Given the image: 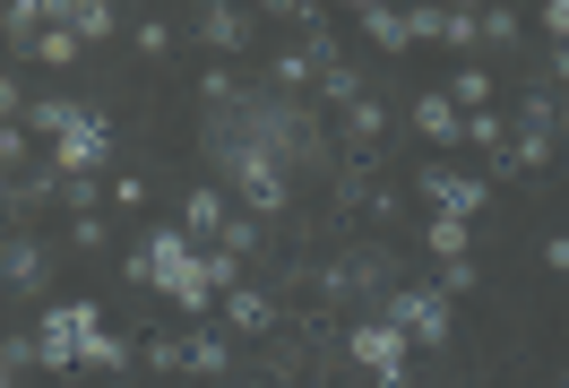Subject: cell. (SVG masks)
Masks as SVG:
<instances>
[{
	"mask_svg": "<svg viewBox=\"0 0 569 388\" xmlns=\"http://www.w3.org/2000/svg\"><path fill=\"white\" fill-rule=\"evenodd\" d=\"M130 43H139L147 61H164V52H173V27H164V18H139V27H130Z\"/></svg>",
	"mask_w": 569,
	"mask_h": 388,
	"instance_id": "28",
	"label": "cell"
},
{
	"mask_svg": "<svg viewBox=\"0 0 569 388\" xmlns=\"http://www.w3.org/2000/svg\"><path fill=\"white\" fill-rule=\"evenodd\" d=\"M431 43H449V52H475V43H483V9H440Z\"/></svg>",
	"mask_w": 569,
	"mask_h": 388,
	"instance_id": "19",
	"label": "cell"
},
{
	"mask_svg": "<svg viewBox=\"0 0 569 388\" xmlns=\"http://www.w3.org/2000/svg\"><path fill=\"white\" fill-rule=\"evenodd\" d=\"M552 156H561L552 96H518L509 105V173H552Z\"/></svg>",
	"mask_w": 569,
	"mask_h": 388,
	"instance_id": "5",
	"label": "cell"
},
{
	"mask_svg": "<svg viewBox=\"0 0 569 388\" xmlns=\"http://www.w3.org/2000/svg\"><path fill=\"white\" fill-rule=\"evenodd\" d=\"M380 319H397V328H406V346H423V354H431V346H449V328H458L449 294H431V285H397Z\"/></svg>",
	"mask_w": 569,
	"mask_h": 388,
	"instance_id": "7",
	"label": "cell"
},
{
	"mask_svg": "<svg viewBox=\"0 0 569 388\" xmlns=\"http://www.w3.org/2000/svg\"><path fill=\"white\" fill-rule=\"evenodd\" d=\"M552 121H561V130H569V96H552Z\"/></svg>",
	"mask_w": 569,
	"mask_h": 388,
	"instance_id": "37",
	"label": "cell"
},
{
	"mask_svg": "<svg viewBox=\"0 0 569 388\" xmlns=\"http://www.w3.org/2000/svg\"><path fill=\"white\" fill-rule=\"evenodd\" d=\"M96 199H104V181H96V173H61V208H70V225H78V216H96Z\"/></svg>",
	"mask_w": 569,
	"mask_h": 388,
	"instance_id": "25",
	"label": "cell"
},
{
	"mask_svg": "<svg viewBox=\"0 0 569 388\" xmlns=\"http://www.w3.org/2000/svg\"><path fill=\"white\" fill-rule=\"evenodd\" d=\"M208 250H233V259H250V250H259V216H242V208H233V216H224V233H216Z\"/></svg>",
	"mask_w": 569,
	"mask_h": 388,
	"instance_id": "24",
	"label": "cell"
},
{
	"mask_svg": "<svg viewBox=\"0 0 569 388\" xmlns=\"http://www.w3.org/2000/svg\"><path fill=\"white\" fill-rule=\"evenodd\" d=\"M320 61H311V43H293V52H277V61H268V87H277V96H302V87H320Z\"/></svg>",
	"mask_w": 569,
	"mask_h": 388,
	"instance_id": "16",
	"label": "cell"
},
{
	"mask_svg": "<svg viewBox=\"0 0 569 388\" xmlns=\"http://www.w3.org/2000/svg\"><path fill=\"white\" fill-rule=\"evenodd\" d=\"M543 268H552V277H569V233H552V242H543Z\"/></svg>",
	"mask_w": 569,
	"mask_h": 388,
	"instance_id": "35",
	"label": "cell"
},
{
	"mask_svg": "<svg viewBox=\"0 0 569 388\" xmlns=\"http://www.w3.org/2000/svg\"><path fill=\"white\" fill-rule=\"evenodd\" d=\"M440 96H449V105H475V112H492V70H458V78H449V87H440Z\"/></svg>",
	"mask_w": 569,
	"mask_h": 388,
	"instance_id": "23",
	"label": "cell"
},
{
	"mask_svg": "<svg viewBox=\"0 0 569 388\" xmlns=\"http://www.w3.org/2000/svg\"><path fill=\"white\" fill-rule=\"evenodd\" d=\"M121 277L139 294H173L190 319H216V268H208V242H190L181 225H147V242L121 259Z\"/></svg>",
	"mask_w": 569,
	"mask_h": 388,
	"instance_id": "1",
	"label": "cell"
},
{
	"mask_svg": "<svg viewBox=\"0 0 569 388\" xmlns=\"http://www.w3.org/2000/svg\"><path fill=\"white\" fill-rule=\"evenodd\" d=\"M104 199H112L121 216H147V173H112V181H104Z\"/></svg>",
	"mask_w": 569,
	"mask_h": 388,
	"instance_id": "26",
	"label": "cell"
},
{
	"mask_svg": "<svg viewBox=\"0 0 569 388\" xmlns=\"http://www.w3.org/2000/svg\"><path fill=\"white\" fill-rule=\"evenodd\" d=\"M216 328H224V337H268V328H277V302H268L259 285H233V294L216 302Z\"/></svg>",
	"mask_w": 569,
	"mask_h": 388,
	"instance_id": "10",
	"label": "cell"
},
{
	"mask_svg": "<svg viewBox=\"0 0 569 388\" xmlns=\"http://www.w3.org/2000/svg\"><path fill=\"white\" fill-rule=\"evenodd\" d=\"M0 199H9V173H0Z\"/></svg>",
	"mask_w": 569,
	"mask_h": 388,
	"instance_id": "38",
	"label": "cell"
},
{
	"mask_svg": "<svg viewBox=\"0 0 569 388\" xmlns=\"http://www.w3.org/2000/svg\"><path fill=\"white\" fill-rule=\"evenodd\" d=\"M543 36H552V43H569V0H552V9H543Z\"/></svg>",
	"mask_w": 569,
	"mask_h": 388,
	"instance_id": "34",
	"label": "cell"
},
{
	"mask_svg": "<svg viewBox=\"0 0 569 388\" xmlns=\"http://www.w3.org/2000/svg\"><path fill=\"white\" fill-rule=\"evenodd\" d=\"M52 285V250L27 242V233H9L0 242V294H43Z\"/></svg>",
	"mask_w": 569,
	"mask_h": 388,
	"instance_id": "9",
	"label": "cell"
},
{
	"mask_svg": "<svg viewBox=\"0 0 569 388\" xmlns=\"http://www.w3.org/2000/svg\"><path fill=\"white\" fill-rule=\"evenodd\" d=\"M190 27H199V43H208V52H250V9H233V0H208Z\"/></svg>",
	"mask_w": 569,
	"mask_h": 388,
	"instance_id": "11",
	"label": "cell"
},
{
	"mask_svg": "<svg viewBox=\"0 0 569 388\" xmlns=\"http://www.w3.org/2000/svg\"><path fill=\"white\" fill-rule=\"evenodd\" d=\"M18 165H27V130H18V121H0V173H18Z\"/></svg>",
	"mask_w": 569,
	"mask_h": 388,
	"instance_id": "32",
	"label": "cell"
},
{
	"mask_svg": "<svg viewBox=\"0 0 569 388\" xmlns=\"http://www.w3.org/2000/svg\"><path fill=\"white\" fill-rule=\"evenodd\" d=\"M415 190H423V208H431V216H466V225L492 208V181L449 173V165H423V173H415Z\"/></svg>",
	"mask_w": 569,
	"mask_h": 388,
	"instance_id": "8",
	"label": "cell"
},
{
	"mask_svg": "<svg viewBox=\"0 0 569 388\" xmlns=\"http://www.w3.org/2000/svg\"><path fill=\"white\" fill-rule=\"evenodd\" d=\"M483 43H492V52H500V43H518V9H483Z\"/></svg>",
	"mask_w": 569,
	"mask_h": 388,
	"instance_id": "31",
	"label": "cell"
},
{
	"mask_svg": "<svg viewBox=\"0 0 569 388\" xmlns=\"http://www.w3.org/2000/svg\"><path fill=\"white\" fill-rule=\"evenodd\" d=\"M346 354L371 371V388H415V346H406L397 319H355V328H346Z\"/></svg>",
	"mask_w": 569,
	"mask_h": 388,
	"instance_id": "4",
	"label": "cell"
},
{
	"mask_svg": "<svg viewBox=\"0 0 569 388\" xmlns=\"http://www.w3.org/2000/svg\"><path fill=\"white\" fill-rule=\"evenodd\" d=\"M224 216H233L224 181H199V190L181 199V233H190V242H216V233H224Z\"/></svg>",
	"mask_w": 569,
	"mask_h": 388,
	"instance_id": "12",
	"label": "cell"
},
{
	"mask_svg": "<svg viewBox=\"0 0 569 388\" xmlns=\"http://www.w3.org/2000/svg\"><path fill=\"white\" fill-rule=\"evenodd\" d=\"M466 139L500 165V156H509V112H500V105H492V112H466Z\"/></svg>",
	"mask_w": 569,
	"mask_h": 388,
	"instance_id": "22",
	"label": "cell"
},
{
	"mask_svg": "<svg viewBox=\"0 0 569 388\" xmlns=\"http://www.w3.org/2000/svg\"><path fill=\"white\" fill-rule=\"evenodd\" d=\"M52 27H70L78 43H104L112 27H121V18H112L104 0H52Z\"/></svg>",
	"mask_w": 569,
	"mask_h": 388,
	"instance_id": "14",
	"label": "cell"
},
{
	"mask_svg": "<svg viewBox=\"0 0 569 388\" xmlns=\"http://www.w3.org/2000/svg\"><path fill=\"white\" fill-rule=\"evenodd\" d=\"M208 156H216V181H224V199H242V216L277 225V216L293 208V173H284V156H268V147L233 139L224 121H208Z\"/></svg>",
	"mask_w": 569,
	"mask_h": 388,
	"instance_id": "3",
	"label": "cell"
},
{
	"mask_svg": "<svg viewBox=\"0 0 569 388\" xmlns=\"http://www.w3.org/2000/svg\"><path fill=\"white\" fill-rule=\"evenodd\" d=\"M27 362H36V337H0V388L18 380V371H27Z\"/></svg>",
	"mask_w": 569,
	"mask_h": 388,
	"instance_id": "29",
	"label": "cell"
},
{
	"mask_svg": "<svg viewBox=\"0 0 569 388\" xmlns=\"http://www.w3.org/2000/svg\"><path fill=\"white\" fill-rule=\"evenodd\" d=\"M380 130H389V105H380V96H355V105H346V139L380 147Z\"/></svg>",
	"mask_w": 569,
	"mask_h": 388,
	"instance_id": "20",
	"label": "cell"
},
{
	"mask_svg": "<svg viewBox=\"0 0 569 388\" xmlns=\"http://www.w3.org/2000/svg\"><path fill=\"white\" fill-rule=\"evenodd\" d=\"M181 362H190L199 380H224V371H233V337H224V328H190V337H181Z\"/></svg>",
	"mask_w": 569,
	"mask_h": 388,
	"instance_id": "13",
	"label": "cell"
},
{
	"mask_svg": "<svg viewBox=\"0 0 569 388\" xmlns=\"http://www.w3.org/2000/svg\"><path fill=\"white\" fill-rule=\"evenodd\" d=\"M78 52H87V43H78V36H70V27H43V36H36V43H27V61H43V70H70Z\"/></svg>",
	"mask_w": 569,
	"mask_h": 388,
	"instance_id": "21",
	"label": "cell"
},
{
	"mask_svg": "<svg viewBox=\"0 0 569 388\" xmlns=\"http://www.w3.org/2000/svg\"><path fill=\"white\" fill-rule=\"evenodd\" d=\"M104 165H112V121L96 105H70V121H61V139H52V173H96L104 181Z\"/></svg>",
	"mask_w": 569,
	"mask_h": 388,
	"instance_id": "6",
	"label": "cell"
},
{
	"mask_svg": "<svg viewBox=\"0 0 569 388\" xmlns=\"http://www.w3.org/2000/svg\"><path fill=\"white\" fill-rule=\"evenodd\" d=\"M466 242H475V225L466 216H423V250L449 268V259H466Z\"/></svg>",
	"mask_w": 569,
	"mask_h": 388,
	"instance_id": "17",
	"label": "cell"
},
{
	"mask_svg": "<svg viewBox=\"0 0 569 388\" xmlns=\"http://www.w3.org/2000/svg\"><path fill=\"white\" fill-rule=\"evenodd\" d=\"M415 130H423L431 147H458L466 139V112L449 105V96H415Z\"/></svg>",
	"mask_w": 569,
	"mask_h": 388,
	"instance_id": "15",
	"label": "cell"
},
{
	"mask_svg": "<svg viewBox=\"0 0 569 388\" xmlns=\"http://www.w3.org/2000/svg\"><path fill=\"white\" fill-rule=\"evenodd\" d=\"M552 78H561V87H569V43H552Z\"/></svg>",
	"mask_w": 569,
	"mask_h": 388,
	"instance_id": "36",
	"label": "cell"
},
{
	"mask_svg": "<svg viewBox=\"0 0 569 388\" xmlns=\"http://www.w3.org/2000/svg\"><path fill=\"white\" fill-rule=\"evenodd\" d=\"M27 121H36L43 139H61V121H70V96H27Z\"/></svg>",
	"mask_w": 569,
	"mask_h": 388,
	"instance_id": "27",
	"label": "cell"
},
{
	"mask_svg": "<svg viewBox=\"0 0 569 388\" xmlns=\"http://www.w3.org/2000/svg\"><path fill=\"white\" fill-rule=\"evenodd\" d=\"M355 27L371 43H380V52H406V43H415V27H406V9H355Z\"/></svg>",
	"mask_w": 569,
	"mask_h": 388,
	"instance_id": "18",
	"label": "cell"
},
{
	"mask_svg": "<svg viewBox=\"0 0 569 388\" xmlns=\"http://www.w3.org/2000/svg\"><path fill=\"white\" fill-rule=\"evenodd\" d=\"M147 371H190V362H181V337H147Z\"/></svg>",
	"mask_w": 569,
	"mask_h": 388,
	"instance_id": "30",
	"label": "cell"
},
{
	"mask_svg": "<svg viewBox=\"0 0 569 388\" xmlns=\"http://www.w3.org/2000/svg\"><path fill=\"white\" fill-rule=\"evenodd\" d=\"M70 242H78V250H104V242H112V233H104V216H78V225H70Z\"/></svg>",
	"mask_w": 569,
	"mask_h": 388,
	"instance_id": "33",
	"label": "cell"
},
{
	"mask_svg": "<svg viewBox=\"0 0 569 388\" xmlns=\"http://www.w3.org/2000/svg\"><path fill=\"white\" fill-rule=\"evenodd\" d=\"M0 311H9V294H0Z\"/></svg>",
	"mask_w": 569,
	"mask_h": 388,
	"instance_id": "39",
	"label": "cell"
},
{
	"mask_svg": "<svg viewBox=\"0 0 569 388\" xmlns=\"http://www.w3.org/2000/svg\"><path fill=\"white\" fill-rule=\"evenodd\" d=\"M36 362L43 371H78V362H87V371H130V346L104 328V302L78 294V302H52V311L36 319Z\"/></svg>",
	"mask_w": 569,
	"mask_h": 388,
	"instance_id": "2",
	"label": "cell"
}]
</instances>
